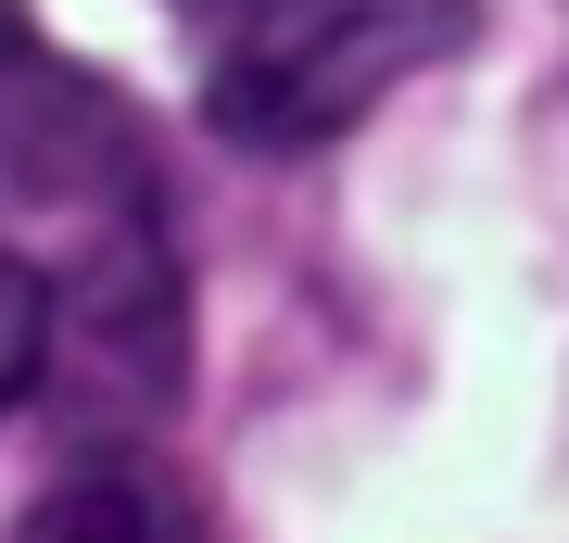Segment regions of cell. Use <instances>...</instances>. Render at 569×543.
<instances>
[{
	"instance_id": "3",
	"label": "cell",
	"mask_w": 569,
	"mask_h": 543,
	"mask_svg": "<svg viewBox=\"0 0 569 543\" xmlns=\"http://www.w3.org/2000/svg\"><path fill=\"white\" fill-rule=\"evenodd\" d=\"M0 215H39V228H114V215H152V152H140V114L63 63L39 26L0 0Z\"/></svg>"
},
{
	"instance_id": "4",
	"label": "cell",
	"mask_w": 569,
	"mask_h": 543,
	"mask_svg": "<svg viewBox=\"0 0 569 543\" xmlns=\"http://www.w3.org/2000/svg\"><path fill=\"white\" fill-rule=\"evenodd\" d=\"M26 543H216V519H203V493H190L178 467H152L140 443H114V455L63 467V493L26 519Z\"/></svg>"
},
{
	"instance_id": "1",
	"label": "cell",
	"mask_w": 569,
	"mask_h": 543,
	"mask_svg": "<svg viewBox=\"0 0 569 543\" xmlns=\"http://www.w3.org/2000/svg\"><path fill=\"white\" fill-rule=\"evenodd\" d=\"M468 39H481L468 0H241V26L203 77V127L228 152H317L367 101L456 63Z\"/></svg>"
},
{
	"instance_id": "5",
	"label": "cell",
	"mask_w": 569,
	"mask_h": 543,
	"mask_svg": "<svg viewBox=\"0 0 569 543\" xmlns=\"http://www.w3.org/2000/svg\"><path fill=\"white\" fill-rule=\"evenodd\" d=\"M39 354H51V279L13 253V228H0V418L39 392Z\"/></svg>"
},
{
	"instance_id": "2",
	"label": "cell",
	"mask_w": 569,
	"mask_h": 543,
	"mask_svg": "<svg viewBox=\"0 0 569 543\" xmlns=\"http://www.w3.org/2000/svg\"><path fill=\"white\" fill-rule=\"evenodd\" d=\"M178 380H190V291H178V253H164V215L89 228L51 265V354H39L51 418L89 455H114L164 430Z\"/></svg>"
}]
</instances>
